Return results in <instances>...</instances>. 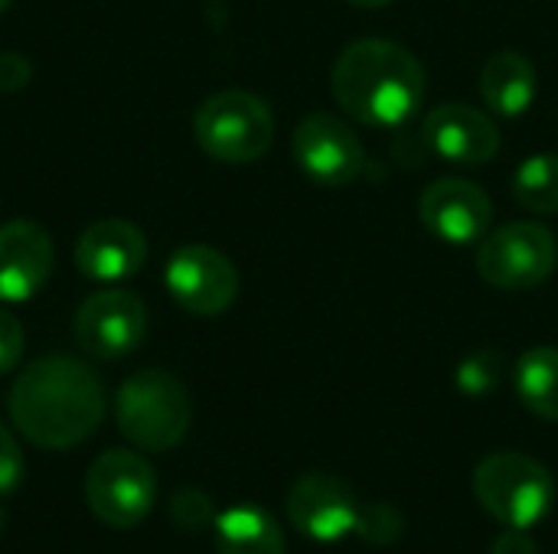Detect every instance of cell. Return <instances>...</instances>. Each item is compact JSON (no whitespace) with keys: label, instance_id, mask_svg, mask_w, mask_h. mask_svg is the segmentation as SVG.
<instances>
[{"label":"cell","instance_id":"6da1fadb","mask_svg":"<svg viewBox=\"0 0 558 554\" xmlns=\"http://www.w3.org/2000/svg\"><path fill=\"white\" fill-rule=\"evenodd\" d=\"M7 411L33 447L72 451L98 431L105 418V385L75 356H43L10 385Z\"/></svg>","mask_w":558,"mask_h":554},{"label":"cell","instance_id":"7a4b0ae2","mask_svg":"<svg viewBox=\"0 0 558 554\" xmlns=\"http://www.w3.org/2000/svg\"><path fill=\"white\" fill-rule=\"evenodd\" d=\"M340 108L369 127H399L412 121L425 101V69L418 56L392 39L350 42L330 72Z\"/></svg>","mask_w":558,"mask_h":554},{"label":"cell","instance_id":"3957f363","mask_svg":"<svg viewBox=\"0 0 558 554\" xmlns=\"http://www.w3.org/2000/svg\"><path fill=\"white\" fill-rule=\"evenodd\" d=\"M118 431L150 454L173 451L193 421V405L186 385L163 369H141L121 382L114 395Z\"/></svg>","mask_w":558,"mask_h":554},{"label":"cell","instance_id":"277c9868","mask_svg":"<svg viewBox=\"0 0 558 554\" xmlns=\"http://www.w3.org/2000/svg\"><path fill=\"white\" fill-rule=\"evenodd\" d=\"M477 503L507 529L539 526L556 503L553 473L526 454L500 451L484 457L471 477Z\"/></svg>","mask_w":558,"mask_h":554},{"label":"cell","instance_id":"5b68a950","mask_svg":"<svg viewBox=\"0 0 558 554\" xmlns=\"http://www.w3.org/2000/svg\"><path fill=\"white\" fill-rule=\"evenodd\" d=\"M193 134L203 153L219 163H255L275 144V114L252 91H216L193 118Z\"/></svg>","mask_w":558,"mask_h":554},{"label":"cell","instance_id":"8992f818","mask_svg":"<svg viewBox=\"0 0 558 554\" xmlns=\"http://www.w3.org/2000/svg\"><path fill=\"white\" fill-rule=\"evenodd\" d=\"M85 503L108 529H134L157 503V473L141 454L111 447L85 473Z\"/></svg>","mask_w":558,"mask_h":554},{"label":"cell","instance_id":"52a82bcc","mask_svg":"<svg viewBox=\"0 0 558 554\" xmlns=\"http://www.w3.org/2000/svg\"><path fill=\"white\" fill-rule=\"evenodd\" d=\"M558 264V242L543 222H510L484 235L477 271L500 291H530L543 284Z\"/></svg>","mask_w":558,"mask_h":554},{"label":"cell","instance_id":"ba28073f","mask_svg":"<svg viewBox=\"0 0 558 554\" xmlns=\"http://www.w3.org/2000/svg\"><path fill=\"white\" fill-rule=\"evenodd\" d=\"M147 336V307L134 291H95L75 310V343L92 359H124Z\"/></svg>","mask_w":558,"mask_h":554},{"label":"cell","instance_id":"9c48e42d","mask_svg":"<svg viewBox=\"0 0 558 554\" xmlns=\"http://www.w3.org/2000/svg\"><path fill=\"white\" fill-rule=\"evenodd\" d=\"M291 150L307 180L327 189L350 186L366 167V147L347 121L327 111L307 114L291 137Z\"/></svg>","mask_w":558,"mask_h":554},{"label":"cell","instance_id":"30bf717a","mask_svg":"<svg viewBox=\"0 0 558 554\" xmlns=\"http://www.w3.org/2000/svg\"><path fill=\"white\" fill-rule=\"evenodd\" d=\"M163 284L186 313L193 317H219L239 297V271L235 264L209 245H183L170 255Z\"/></svg>","mask_w":558,"mask_h":554},{"label":"cell","instance_id":"8fae6325","mask_svg":"<svg viewBox=\"0 0 558 554\" xmlns=\"http://www.w3.org/2000/svg\"><path fill=\"white\" fill-rule=\"evenodd\" d=\"M291 526L320 545H333L356 529L360 500L353 487L337 473H304L294 480L284 500Z\"/></svg>","mask_w":558,"mask_h":554},{"label":"cell","instance_id":"7c38bea8","mask_svg":"<svg viewBox=\"0 0 558 554\" xmlns=\"http://www.w3.org/2000/svg\"><path fill=\"white\" fill-rule=\"evenodd\" d=\"M418 219L435 238L448 245H474L487 235L494 206L477 183L445 176L418 196Z\"/></svg>","mask_w":558,"mask_h":554},{"label":"cell","instance_id":"4fadbf2b","mask_svg":"<svg viewBox=\"0 0 558 554\" xmlns=\"http://www.w3.org/2000/svg\"><path fill=\"white\" fill-rule=\"evenodd\" d=\"M422 134L428 150L454 167H484L500 150V127L494 118L464 101L432 108Z\"/></svg>","mask_w":558,"mask_h":554},{"label":"cell","instance_id":"5bb4252c","mask_svg":"<svg viewBox=\"0 0 558 554\" xmlns=\"http://www.w3.org/2000/svg\"><path fill=\"white\" fill-rule=\"evenodd\" d=\"M52 238L39 222L13 219L0 225V300L23 304L36 297L52 274Z\"/></svg>","mask_w":558,"mask_h":554},{"label":"cell","instance_id":"9a60e30c","mask_svg":"<svg viewBox=\"0 0 558 554\" xmlns=\"http://www.w3.org/2000/svg\"><path fill=\"white\" fill-rule=\"evenodd\" d=\"M147 261V238L128 219H101L75 242V268L98 284L134 278Z\"/></svg>","mask_w":558,"mask_h":554},{"label":"cell","instance_id":"2e32d148","mask_svg":"<svg viewBox=\"0 0 558 554\" xmlns=\"http://www.w3.org/2000/svg\"><path fill=\"white\" fill-rule=\"evenodd\" d=\"M481 95L504 118L526 114L536 101V65L517 49L494 52L481 69Z\"/></svg>","mask_w":558,"mask_h":554},{"label":"cell","instance_id":"e0dca14e","mask_svg":"<svg viewBox=\"0 0 558 554\" xmlns=\"http://www.w3.org/2000/svg\"><path fill=\"white\" fill-rule=\"evenodd\" d=\"M213 529L219 554H288L278 519L262 506H232L216 516Z\"/></svg>","mask_w":558,"mask_h":554},{"label":"cell","instance_id":"ac0fdd59","mask_svg":"<svg viewBox=\"0 0 558 554\" xmlns=\"http://www.w3.org/2000/svg\"><path fill=\"white\" fill-rule=\"evenodd\" d=\"M513 389L533 415L558 421V346L526 349L513 366Z\"/></svg>","mask_w":558,"mask_h":554},{"label":"cell","instance_id":"d6986e66","mask_svg":"<svg viewBox=\"0 0 558 554\" xmlns=\"http://www.w3.org/2000/svg\"><path fill=\"white\" fill-rule=\"evenodd\" d=\"M513 196L530 212L558 216V153L526 157L513 176Z\"/></svg>","mask_w":558,"mask_h":554},{"label":"cell","instance_id":"ffe728a7","mask_svg":"<svg viewBox=\"0 0 558 554\" xmlns=\"http://www.w3.org/2000/svg\"><path fill=\"white\" fill-rule=\"evenodd\" d=\"M507 356L500 349H477L471 353L458 372H454V385L468 395V398H487L490 392L500 389V382L507 379Z\"/></svg>","mask_w":558,"mask_h":554},{"label":"cell","instance_id":"44dd1931","mask_svg":"<svg viewBox=\"0 0 558 554\" xmlns=\"http://www.w3.org/2000/svg\"><path fill=\"white\" fill-rule=\"evenodd\" d=\"M356 539H363L366 545H396L402 535H405V516L399 506L392 503H369V506H360V516H356V529H353Z\"/></svg>","mask_w":558,"mask_h":554},{"label":"cell","instance_id":"7402d4cb","mask_svg":"<svg viewBox=\"0 0 558 554\" xmlns=\"http://www.w3.org/2000/svg\"><path fill=\"white\" fill-rule=\"evenodd\" d=\"M170 519L183 532H203L206 526L216 522V506H213V500L203 490L186 487V490H177L173 493V500H170Z\"/></svg>","mask_w":558,"mask_h":554},{"label":"cell","instance_id":"603a6c76","mask_svg":"<svg viewBox=\"0 0 558 554\" xmlns=\"http://www.w3.org/2000/svg\"><path fill=\"white\" fill-rule=\"evenodd\" d=\"M26 477V464H23V451L16 444V438L10 434L7 424H0V496L16 493V487Z\"/></svg>","mask_w":558,"mask_h":554},{"label":"cell","instance_id":"cb8c5ba5","mask_svg":"<svg viewBox=\"0 0 558 554\" xmlns=\"http://www.w3.org/2000/svg\"><path fill=\"white\" fill-rule=\"evenodd\" d=\"M23 346H26V333H23V323L0 310V376H7L10 369L20 366L23 359Z\"/></svg>","mask_w":558,"mask_h":554},{"label":"cell","instance_id":"d4e9b609","mask_svg":"<svg viewBox=\"0 0 558 554\" xmlns=\"http://www.w3.org/2000/svg\"><path fill=\"white\" fill-rule=\"evenodd\" d=\"M29 75H33V65H29L26 56H20V52H0V91L10 95V91L26 88Z\"/></svg>","mask_w":558,"mask_h":554},{"label":"cell","instance_id":"484cf974","mask_svg":"<svg viewBox=\"0 0 558 554\" xmlns=\"http://www.w3.org/2000/svg\"><path fill=\"white\" fill-rule=\"evenodd\" d=\"M490 554H539V545L526 535V529H504L494 539Z\"/></svg>","mask_w":558,"mask_h":554},{"label":"cell","instance_id":"4316f807","mask_svg":"<svg viewBox=\"0 0 558 554\" xmlns=\"http://www.w3.org/2000/svg\"><path fill=\"white\" fill-rule=\"evenodd\" d=\"M350 3H356L363 10H379V7H389L392 0H350Z\"/></svg>","mask_w":558,"mask_h":554},{"label":"cell","instance_id":"83f0119b","mask_svg":"<svg viewBox=\"0 0 558 554\" xmlns=\"http://www.w3.org/2000/svg\"><path fill=\"white\" fill-rule=\"evenodd\" d=\"M10 3H13V0H0V13H3V10H7Z\"/></svg>","mask_w":558,"mask_h":554},{"label":"cell","instance_id":"f1b7e54d","mask_svg":"<svg viewBox=\"0 0 558 554\" xmlns=\"http://www.w3.org/2000/svg\"><path fill=\"white\" fill-rule=\"evenodd\" d=\"M0 529H3V509H0Z\"/></svg>","mask_w":558,"mask_h":554}]
</instances>
